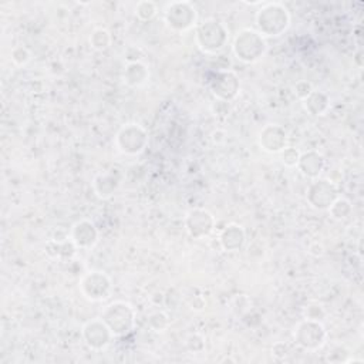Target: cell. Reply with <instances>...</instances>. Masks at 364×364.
<instances>
[{"instance_id":"cell-12","label":"cell","mask_w":364,"mask_h":364,"mask_svg":"<svg viewBox=\"0 0 364 364\" xmlns=\"http://www.w3.org/2000/svg\"><path fill=\"white\" fill-rule=\"evenodd\" d=\"M185 227L194 239H202L212 234L215 218L205 209H192L185 218Z\"/></svg>"},{"instance_id":"cell-10","label":"cell","mask_w":364,"mask_h":364,"mask_svg":"<svg viewBox=\"0 0 364 364\" xmlns=\"http://www.w3.org/2000/svg\"><path fill=\"white\" fill-rule=\"evenodd\" d=\"M83 338L93 350H104L112 343L114 335L103 319H93L83 327Z\"/></svg>"},{"instance_id":"cell-4","label":"cell","mask_w":364,"mask_h":364,"mask_svg":"<svg viewBox=\"0 0 364 364\" xmlns=\"http://www.w3.org/2000/svg\"><path fill=\"white\" fill-rule=\"evenodd\" d=\"M101 319L110 327L112 333L119 338L128 335L135 326L134 308L126 302H114L108 305L104 309Z\"/></svg>"},{"instance_id":"cell-23","label":"cell","mask_w":364,"mask_h":364,"mask_svg":"<svg viewBox=\"0 0 364 364\" xmlns=\"http://www.w3.org/2000/svg\"><path fill=\"white\" fill-rule=\"evenodd\" d=\"M149 323H150V327H151L153 331L164 332L168 327V324H169V319H168V316L164 312H156V313H153L150 316Z\"/></svg>"},{"instance_id":"cell-6","label":"cell","mask_w":364,"mask_h":364,"mask_svg":"<svg viewBox=\"0 0 364 364\" xmlns=\"http://www.w3.org/2000/svg\"><path fill=\"white\" fill-rule=\"evenodd\" d=\"M149 134L138 124L124 126L116 138V144L121 153L127 156H137L147 147Z\"/></svg>"},{"instance_id":"cell-2","label":"cell","mask_w":364,"mask_h":364,"mask_svg":"<svg viewBox=\"0 0 364 364\" xmlns=\"http://www.w3.org/2000/svg\"><path fill=\"white\" fill-rule=\"evenodd\" d=\"M234 54L243 63H255L265 56L268 45L265 38L257 30H242L234 42Z\"/></svg>"},{"instance_id":"cell-14","label":"cell","mask_w":364,"mask_h":364,"mask_svg":"<svg viewBox=\"0 0 364 364\" xmlns=\"http://www.w3.org/2000/svg\"><path fill=\"white\" fill-rule=\"evenodd\" d=\"M71 241L80 249H91L98 241V231L90 221H79L71 228Z\"/></svg>"},{"instance_id":"cell-16","label":"cell","mask_w":364,"mask_h":364,"mask_svg":"<svg viewBox=\"0 0 364 364\" xmlns=\"http://www.w3.org/2000/svg\"><path fill=\"white\" fill-rule=\"evenodd\" d=\"M245 241H246V234H245L243 228L238 224L228 225L222 231L221 238H220V243H221L222 249L228 250V252L239 250L243 246Z\"/></svg>"},{"instance_id":"cell-26","label":"cell","mask_w":364,"mask_h":364,"mask_svg":"<svg viewBox=\"0 0 364 364\" xmlns=\"http://www.w3.org/2000/svg\"><path fill=\"white\" fill-rule=\"evenodd\" d=\"M30 57H31L30 52L23 46H19L12 52V60L17 66H24L30 60Z\"/></svg>"},{"instance_id":"cell-3","label":"cell","mask_w":364,"mask_h":364,"mask_svg":"<svg viewBox=\"0 0 364 364\" xmlns=\"http://www.w3.org/2000/svg\"><path fill=\"white\" fill-rule=\"evenodd\" d=\"M228 29L224 23L208 19L197 27V43L204 53L215 54L221 52L228 43Z\"/></svg>"},{"instance_id":"cell-22","label":"cell","mask_w":364,"mask_h":364,"mask_svg":"<svg viewBox=\"0 0 364 364\" xmlns=\"http://www.w3.org/2000/svg\"><path fill=\"white\" fill-rule=\"evenodd\" d=\"M156 15H157V6L153 2H139L135 6V16L139 20H144V22L151 20Z\"/></svg>"},{"instance_id":"cell-17","label":"cell","mask_w":364,"mask_h":364,"mask_svg":"<svg viewBox=\"0 0 364 364\" xmlns=\"http://www.w3.org/2000/svg\"><path fill=\"white\" fill-rule=\"evenodd\" d=\"M149 77H150V71H149L147 66L139 61L130 63L124 73V82L130 87H139V86L145 84L147 83Z\"/></svg>"},{"instance_id":"cell-25","label":"cell","mask_w":364,"mask_h":364,"mask_svg":"<svg viewBox=\"0 0 364 364\" xmlns=\"http://www.w3.org/2000/svg\"><path fill=\"white\" fill-rule=\"evenodd\" d=\"M301 158V153L296 149H285L282 151V162L286 167H296Z\"/></svg>"},{"instance_id":"cell-28","label":"cell","mask_w":364,"mask_h":364,"mask_svg":"<svg viewBox=\"0 0 364 364\" xmlns=\"http://www.w3.org/2000/svg\"><path fill=\"white\" fill-rule=\"evenodd\" d=\"M312 91H313V87H312V84L308 83V82H301V83H298L296 87H295V93H296V94L299 96V98H302V100H305Z\"/></svg>"},{"instance_id":"cell-20","label":"cell","mask_w":364,"mask_h":364,"mask_svg":"<svg viewBox=\"0 0 364 364\" xmlns=\"http://www.w3.org/2000/svg\"><path fill=\"white\" fill-rule=\"evenodd\" d=\"M91 47L96 50H105L112 45V36L105 29H97L93 31L90 38Z\"/></svg>"},{"instance_id":"cell-21","label":"cell","mask_w":364,"mask_h":364,"mask_svg":"<svg viewBox=\"0 0 364 364\" xmlns=\"http://www.w3.org/2000/svg\"><path fill=\"white\" fill-rule=\"evenodd\" d=\"M329 212L335 220H346V218L351 213V204L347 199L339 197L329 208Z\"/></svg>"},{"instance_id":"cell-5","label":"cell","mask_w":364,"mask_h":364,"mask_svg":"<svg viewBox=\"0 0 364 364\" xmlns=\"http://www.w3.org/2000/svg\"><path fill=\"white\" fill-rule=\"evenodd\" d=\"M295 340L302 349L309 351H316L326 344L327 332L321 321L305 319L296 327Z\"/></svg>"},{"instance_id":"cell-8","label":"cell","mask_w":364,"mask_h":364,"mask_svg":"<svg viewBox=\"0 0 364 364\" xmlns=\"http://www.w3.org/2000/svg\"><path fill=\"white\" fill-rule=\"evenodd\" d=\"M80 290L87 301L101 302L112 292V280L104 272L93 271L80 280Z\"/></svg>"},{"instance_id":"cell-24","label":"cell","mask_w":364,"mask_h":364,"mask_svg":"<svg viewBox=\"0 0 364 364\" xmlns=\"http://www.w3.org/2000/svg\"><path fill=\"white\" fill-rule=\"evenodd\" d=\"M303 314H305V319L321 321V320L326 317V310H324V308H323L321 305H319V303H312V305L306 306Z\"/></svg>"},{"instance_id":"cell-11","label":"cell","mask_w":364,"mask_h":364,"mask_svg":"<svg viewBox=\"0 0 364 364\" xmlns=\"http://www.w3.org/2000/svg\"><path fill=\"white\" fill-rule=\"evenodd\" d=\"M211 90L218 100L229 103L239 93V79L232 71H220L211 82Z\"/></svg>"},{"instance_id":"cell-1","label":"cell","mask_w":364,"mask_h":364,"mask_svg":"<svg viewBox=\"0 0 364 364\" xmlns=\"http://www.w3.org/2000/svg\"><path fill=\"white\" fill-rule=\"evenodd\" d=\"M290 26V15L280 3H264L257 13L258 33L264 38H279Z\"/></svg>"},{"instance_id":"cell-13","label":"cell","mask_w":364,"mask_h":364,"mask_svg":"<svg viewBox=\"0 0 364 364\" xmlns=\"http://www.w3.org/2000/svg\"><path fill=\"white\" fill-rule=\"evenodd\" d=\"M286 131L279 126H266L259 135V145L264 151L271 154L282 153L286 149Z\"/></svg>"},{"instance_id":"cell-7","label":"cell","mask_w":364,"mask_h":364,"mask_svg":"<svg viewBox=\"0 0 364 364\" xmlns=\"http://www.w3.org/2000/svg\"><path fill=\"white\" fill-rule=\"evenodd\" d=\"M165 22L175 31H187L197 23V10L190 2H174L165 9Z\"/></svg>"},{"instance_id":"cell-27","label":"cell","mask_w":364,"mask_h":364,"mask_svg":"<svg viewBox=\"0 0 364 364\" xmlns=\"http://www.w3.org/2000/svg\"><path fill=\"white\" fill-rule=\"evenodd\" d=\"M187 346L191 351L194 353H199L205 349V342H204V338L199 336V335H191L188 342H187Z\"/></svg>"},{"instance_id":"cell-19","label":"cell","mask_w":364,"mask_h":364,"mask_svg":"<svg viewBox=\"0 0 364 364\" xmlns=\"http://www.w3.org/2000/svg\"><path fill=\"white\" fill-rule=\"evenodd\" d=\"M117 187H119V181L114 178V175L110 174L97 175L93 182L94 192L97 194V197L103 199L110 198L116 192Z\"/></svg>"},{"instance_id":"cell-15","label":"cell","mask_w":364,"mask_h":364,"mask_svg":"<svg viewBox=\"0 0 364 364\" xmlns=\"http://www.w3.org/2000/svg\"><path fill=\"white\" fill-rule=\"evenodd\" d=\"M296 167L305 176L317 178L324 168V158L317 151H308L305 154H301Z\"/></svg>"},{"instance_id":"cell-18","label":"cell","mask_w":364,"mask_h":364,"mask_svg":"<svg viewBox=\"0 0 364 364\" xmlns=\"http://www.w3.org/2000/svg\"><path fill=\"white\" fill-rule=\"evenodd\" d=\"M303 105L312 116H323V114L327 113V110H329L331 100L324 93L313 90L303 100Z\"/></svg>"},{"instance_id":"cell-9","label":"cell","mask_w":364,"mask_h":364,"mask_svg":"<svg viewBox=\"0 0 364 364\" xmlns=\"http://www.w3.org/2000/svg\"><path fill=\"white\" fill-rule=\"evenodd\" d=\"M339 198V192L335 184L327 179H317L308 191V201L316 209H329L332 204Z\"/></svg>"}]
</instances>
